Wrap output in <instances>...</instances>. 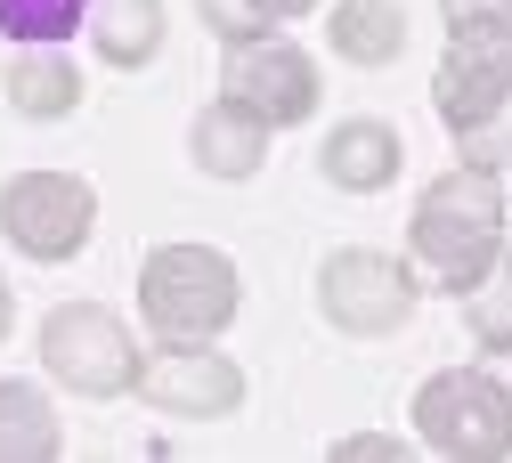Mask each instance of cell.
I'll return each mask as SVG.
<instances>
[{
    "mask_svg": "<svg viewBox=\"0 0 512 463\" xmlns=\"http://www.w3.org/2000/svg\"><path fill=\"white\" fill-rule=\"evenodd\" d=\"M431 106L464 163L504 171L512 163V25H447Z\"/></svg>",
    "mask_w": 512,
    "mask_h": 463,
    "instance_id": "obj_1",
    "label": "cell"
},
{
    "mask_svg": "<svg viewBox=\"0 0 512 463\" xmlns=\"http://www.w3.org/2000/svg\"><path fill=\"white\" fill-rule=\"evenodd\" d=\"M407 252L423 285L439 293H464L488 260L504 252V179L488 163H456L439 171L423 195H415V228H407Z\"/></svg>",
    "mask_w": 512,
    "mask_h": 463,
    "instance_id": "obj_2",
    "label": "cell"
},
{
    "mask_svg": "<svg viewBox=\"0 0 512 463\" xmlns=\"http://www.w3.org/2000/svg\"><path fill=\"white\" fill-rule=\"evenodd\" d=\"M236 260L212 244H155L139 260V309L155 325V342H212L236 325Z\"/></svg>",
    "mask_w": 512,
    "mask_h": 463,
    "instance_id": "obj_3",
    "label": "cell"
},
{
    "mask_svg": "<svg viewBox=\"0 0 512 463\" xmlns=\"http://www.w3.org/2000/svg\"><path fill=\"white\" fill-rule=\"evenodd\" d=\"M415 431L431 455L456 463H504L512 455V390L488 366H447L415 390Z\"/></svg>",
    "mask_w": 512,
    "mask_h": 463,
    "instance_id": "obj_4",
    "label": "cell"
},
{
    "mask_svg": "<svg viewBox=\"0 0 512 463\" xmlns=\"http://www.w3.org/2000/svg\"><path fill=\"white\" fill-rule=\"evenodd\" d=\"M139 342H131V325H122L106 301H66V309H49L41 317V366L82 390V399H122V390L139 382Z\"/></svg>",
    "mask_w": 512,
    "mask_h": 463,
    "instance_id": "obj_5",
    "label": "cell"
},
{
    "mask_svg": "<svg viewBox=\"0 0 512 463\" xmlns=\"http://www.w3.org/2000/svg\"><path fill=\"white\" fill-rule=\"evenodd\" d=\"M317 317L334 325V334L350 342H382V334H399V325L415 317V277H407V260L391 252H326L317 260Z\"/></svg>",
    "mask_w": 512,
    "mask_h": 463,
    "instance_id": "obj_6",
    "label": "cell"
},
{
    "mask_svg": "<svg viewBox=\"0 0 512 463\" xmlns=\"http://www.w3.org/2000/svg\"><path fill=\"white\" fill-rule=\"evenodd\" d=\"M98 228V187L74 171H17L0 187V236L25 260H74Z\"/></svg>",
    "mask_w": 512,
    "mask_h": 463,
    "instance_id": "obj_7",
    "label": "cell"
},
{
    "mask_svg": "<svg viewBox=\"0 0 512 463\" xmlns=\"http://www.w3.org/2000/svg\"><path fill=\"white\" fill-rule=\"evenodd\" d=\"M220 98H236L244 114H261L269 130H293L317 114V65L293 33H244L228 41V65H220Z\"/></svg>",
    "mask_w": 512,
    "mask_h": 463,
    "instance_id": "obj_8",
    "label": "cell"
},
{
    "mask_svg": "<svg viewBox=\"0 0 512 463\" xmlns=\"http://www.w3.org/2000/svg\"><path fill=\"white\" fill-rule=\"evenodd\" d=\"M139 399L155 415H179V423H220L244 407V366L204 350V342H163L155 358H139Z\"/></svg>",
    "mask_w": 512,
    "mask_h": 463,
    "instance_id": "obj_9",
    "label": "cell"
},
{
    "mask_svg": "<svg viewBox=\"0 0 512 463\" xmlns=\"http://www.w3.org/2000/svg\"><path fill=\"white\" fill-rule=\"evenodd\" d=\"M399 130L391 122H374V114H358V122H334L326 130V147H317V171H326L342 195H382L399 179Z\"/></svg>",
    "mask_w": 512,
    "mask_h": 463,
    "instance_id": "obj_10",
    "label": "cell"
},
{
    "mask_svg": "<svg viewBox=\"0 0 512 463\" xmlns=\"http://www.w3.org/2000/svg\"><path fill=\"white\" fill-rule=\"evenodd\" d=\"M326 41H334L342 65L382 74V65L407 49V9H399V0H334V9H326Z\"/></svg>",
    "mask_w": 512,
    "mask_h": 463,
    "instance_id": "obj_11",
    "label": "cell"
},
{
    "mask_svg": "<svg viewBox=\"0 0 512 463\" xmlns=\"http://www.w3.org/2000/svg\"><path fill=\"white\" fill-rule=\"evenodd\" d=\"M9 106L25 114V122H66L74 106H82V74L66 57H57V41H25L17 57H9Z\"/></svg>",
    "mask_w": 512,
    "mask_h": 463,
    "instance_id": "obj_12",
    "label": "cell"
},
{
    "mask_svg": "<svg viewBox=\"0 0 512 463\" xmlns=\"http://www.w3.org/2000/svg\"><path fill=\"white\" fill-rule=\"evenodd\" d=\"M261 155H269V122L244 114L236 98H212V106L196 114V171H212V179H252Z\"/></svg>",
    "mask_w": 512,
    "mask_h": 463,
    "instance_id": "obj_13",
    "label": "cell"
},
{
    "mask_svg": "<svg viewBox=\"0 0 512 463\" xmlns=\"http://www.w3.org/2000/svg\"><path fill=\"white\" fill-rule=\"evenodd\" d=\"M90 41H98V57L106 65H155L163 57V0H90Z\"/></svg>",
    "mask_w": 512,
    "mask_h": 463,
    "instance_id": "obj_14",
    "label": "cell"
},
{
    "mask_svg": "<svg viewBox=\"0 0 512 463\" xmlns=\"http://www.w3.org/2000/svg\"><path fill=\"white\" fill-rule=\"evenodd\" d=\"M57 447H66L57 407L41 399L33 382H0V463H49Z\"/></svg>",
    "mask_w": 512,
    "mask_h": 463,
    "instance_id": "obj_15",
    "label": "cell"
},
{
    "mask_svg": "<svg viewBox=\"0 0 512 463\" xmlns=\"http://www.w3.org/2000/svg\"><path fill=\"white\" fill-rule=\"evenodd\" d=\"M456 301H464V325H472V350H512V252H496Z\"/></svg>",
    "mask_w": 512,
    "mask_h": 463,
    "instance_id": "obj_16",
    "label": "cell"
},
{
    "mask_svg": "<svg viewBox=\"0 0 512 463\" xmlns=\"http://www.w3.org/2000/svg\"><path fill=\"white\" fill-rule=\"evenodd\" d=\"M196 9H204V25L220 41H244V33H269V25H293L309 9H326V0H196Z\"/></svg>",
    "mask_w": 512,
    "mask_h": 463,
    "instance_id": "obj_17",
    "label": "cell"
},
{
    "mask_svg": "<svg viewBox=\"0 0 512 463\" xmlns=\"http://www.w3.org/2000/svg\"><path fill=\"white\" fill-rule=\"evenodd\" d=\"M90 0H0V33L9 41H66L82 33Z\"/></svg>",
    "mask_w": 512,
    "mask_h": 463,
    "instance_id": "obj_18",
    "label": "cell"
},
{
    "mask_svg": "<svg viewBox=\"0 0 512 463\" xmlns=\"http://www.w3.org/2000/svg\"><path fill=\"white\" fill-rule=\"evenodd\" d=\"M447 25H512V0H439Z\"/></svg>",
    "mask_w": 512,
    "mask_h": 463,
    "instance_id": "obj_19",
    "label": "cell"
},
{
    "mask_svg": "<svg viewBox=\"0 0 512 463\" xmlns=\"http://www.w3.org/2000/svg\"><path fill=\"white\" fill-rule=\"evenodd\" d=\"M334 455H374V463H391V455H407V439H374V431H358V439H342Z\"/></svg>",
    "mask_w": 512,
    "mask_h": 463,
    "instance_id": "obj_20",
    "label": "cell"
},
{
    "mask_svg": "<svg viewBox=\"0 0 512 463\" xmlns=\"http://www.w3.org/2000/svg\"><path fill=\"white\" fill-rule=\"evenodd\" d=\"M9 325H17V301H9V285H0V342H9Z\"/></svg>",
    "mask_w": 512,
    "mask_h": 463,
    "instance_id": "obj_21",
    "label": "cell"
}]
</instances>
